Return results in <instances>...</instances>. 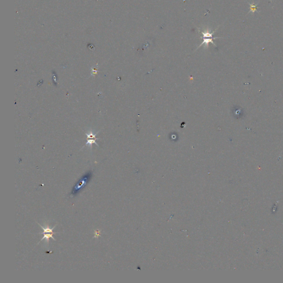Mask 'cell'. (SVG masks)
<instances>
[{"label":"cell","instance_id":"obj_1","mask_svg":"<svg viewBox=\"0 0 283 283\" xmlns=\"http://www.w3.org/2000/svg\"><path fill=\"white\" fill-rule=\"evenodd\" d=\"M91 177H92V174L90 171L86 173L84 176H83L82 178L80 179V180L78 181L74 186L72 190V195L75 196L78 194V192L85 186L88 184V183L89 182V181L90 180Z\"/></svg>","mask_w":283,"mask_h":283},{"label":"cell","instance_id":"obj_2","mask_svg":"<svg viewBox=\"0 0 283 283\" xmlns=\"http://www.w3.org/2000/svg\"><path fill=\"white\" fill-rule=\"evenodd\" d=\"M216 31H214L212 32H210V31H209V30H205L204 32L200 31V32L201 33V34H202L203 41L201 43V45H199V47H198V49L200 47H201V46L203 45H205V47H208L209 43H212V45L216 46L214 41L215 40V39L220 38V37H214V34L216 32Z\"/></svg>","mask_w":283,"mask_h":283},{"label":"cell","instance_id":"obj_3","mask_svg":"<svg viewBox=\"0 0 283 283\" xmlns=\"http://www.w3.org/2000/svg\"><path fill=\"white\" fill-rule=\"evenodd\" d=\"M250 10H251V12H252V13H254L257 11V9L258 8V7H257V6L255 5L254 3H253L252 4H250Z\"/></svg>","mask_w":283,"mask_h":283}]
</instances>
